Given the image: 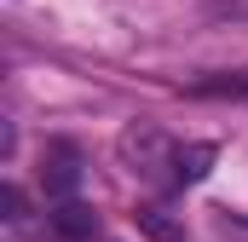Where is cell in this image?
<instances>
[{
    "label": "cell",
    "instance_id": "cell-4",
    "mask_svg": "<svg viewBox=\"0 0 248 242\" xmlns=\"http://www.w3.org/2000/svg\"><path fill=\"white\" fill-rule=\"evenodd\" d=\"M41 179H46V196L69 202V196H75V184H81V167H75V156H69V150H52V156H46V167H41Z\"/></svg>",
    "mask_w": 248,
    "mask_h": 242
},
{
    "label": "cell",
    "instance_id": "cell-2",
    "mask_svg": "<svg viewBox=\"0 0 248 242\" xmlns=\"http://www.w3.org/2000/svg\"><path fill=\"white\" fill-rule=\"evenodd\" d=\"M46 231L58 242H93L98 237V213H93L87 202H58V208L46 213Z\"/></svg>",
    "mask_w": 248,
    "mask_h": 242
},
{
    "label": "cell",
    "instance_id": "cell-3",
    "mask_svg": "<svg viewBox=\"0 0 248 242\" xmlns=\"http://www.w3.org/2000/svg\"><path fill=\"white\" fill-rule=\"evenodd\" d=\"M219 162V144H208V138H196V144H179V156H173V184H196L208 179V167Z\"/></svg>",
    "mask_w": 248,
    "mask_h": 242
},
{
    "label": "cell",
    "instance_id": "cell-6",
    "mask_svg": "<svg viewBox=\"0 0 248 242\" xmlns=\"http://www.w3.org/2000/svg\"><path fill=\"white\" fill-rule=\"evenodd\" d=\"M0 208H6V225H17V219L29 213V202H23V190H17V184H0Z\"/></svg>",
    "mask_w": 248,
    "mask_h": 242
},
{
    "label": "cell",
    "instance_id": "cell-5",
    "mask_svg": "<svg viewBox=\"0 0 248 242\" xmlns=\"http://www.w3.org/2000/svg\"><path fill=\"white\" fill-rule=\"evenodd\" d=\"M133 219H139V231H144L150 242H185V231H179V225H173L162 208H139Z\"/></svg>",
    "mask_w": 248,
    "mask_h": 242
},
{
    "label": "cell",
    "instance_id": "cell-1",
    "mask_svg": "<svg viewBox=\"0 0 248 242\" xmlns=\"http://www.w3.org/2000/svg\"><path fill=\"white\" fill-rule=\"evenodd\" d=\"M116 156H122V167H133L139 179H173L179 144L156 121H133V127H122V138H116Z\"/></svg>",
    "mask_w": 248,
    "mask_h": 242
},
{
    "label": "cell",
    "instance_id": "cell-7",
    "mask_svg": "<svg viewBox=\"0 0 248 242\" xmlns=\"http://www.w3.org/2000/svg\"><path fill=\"white\" fill-rule=\"evenodd\" d=\"M214 12H231V17H248V0H214Z\"/></svg>",
    "mask_w": 248,
    "mask_h": 242
}]
</instances>
